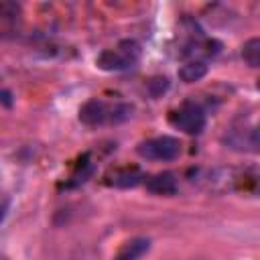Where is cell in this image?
Segmentation results:
<instances>
[{"label": "cell", "mask_w": 260, "mask_h": 260, "mask_svg": "<svg viewBox=\"0 0 260 260\" xmlns=\"http://www.w3.org/2000/svg\"><path fill=\"white\" fill-rule=\"evenodd\" d=\"M132 108L126 104H108L104 100H87L79 108V120L85 126H102V124H118L130 118Z\"/></svg>", "instance_id": "1"}, {"label": "cell", "mask_w": 260, "mask_h": 260, "mask_svg": "<svg viewBox=\"0 0 260 260\" xmlns=\"http://www.w3.org/2000/svg\"><path fill=\"white\" fill-rule=\"evenodd\" d=\"M140 59V45L136 41H120L116 47L106 49L98 57V67L104 71L132 69Z\"/></svg>", "instance_id": "2"}, {"label": "cell", "mask_w": 260, "mask_h": 260, "mask_svg": "<svg viewBox=\"0 0 260 260\" xmlns=\"http://www.w3.org/2000/svg\"><path fill=\"white\" fill-rule=\"evenodd\" d=\"M136 152L146 160H175L181 154V142L173 136H156L140 142Z\"/></svg>", "instance_id": "3"}, {"label": "cell", "mask_w": 260, "mask_h": 260, "mask_svg": "<svg viewBox=\"0 0 260 260\" xmlns=\"http://www.w3.org/2000/svg\"><path fill=\"white\" fill-rule=\"evenodd\" d=\"M169 122L185 134H199L205 128V114L197 104L187 102L171 114Z\"/></svg>", "instance_id": "4"}, {"label": "cell", "mask_w": 260, "mask_h": 260, "mask_svg": "<svg viewBox=\"0 0 260 260\" xmlns=\"http://www.w3.org/2000/svg\"><path fill=\"white\" fill-rule=\"evenodd\" d=\"M144 185H146V191H150L154 195H173V193H177V179L169 171L148 177Z\"/></svg>", "instance_id": "5"}, {"label": "cell", "mask_w": 260, "mask_h": 260, "mask_svg": "<svg viewBox=\"0 0 260 260\" xmlns=\"http://www.w3.org/2000/svg\"><path fill=\"white\" fill-rule=\"evenodd\" d=\"M142 171L138 167H124V169H116L108 175V183L114 185V187H136L140 181H142Z\"/></svg>", "instance_id": "6"}, {"label": "cell", "mask_w": 260, "mask_h": 260, "mask_svg": "<svg viewBox=\"0 0 260 260\" xmlns=\"http://www.w3.org/2000/svg\"><path fill=\"white\" fill-rule=\"evenodd\" d=\"M148 248H150L148 238H134V240L126 242L118 250V254H116L114 260H140L148 252Z\"/></svg>", "instance_id": "7"}, {"label": "cell", "mask_w": 260, "mask_h": 260, "mask_svg": "<svg viewBox=\"0 0 260 260\" xmlns=\"http://www.w3.org/2000/svg\"><path fill=\"white\" fill-rule=\"evenodd\" d=\"M205 73H207V65H205V61H201V59H193V61L181 65V69H179V77H181L185 83L199 81Z\"/></svg>", "instance_id": "8"}, {"label": "cell", "mask_w": 260, "mask_h": 260, "mask_svg": "<svg viewBox=\"0 0 260 260\" xmlns=\"http://www.w3.org/2000/svg\"><path fill=\"white\" fill-rule=\"evenodd\" d=\"M242 59L250 67H260V37H254L242 45Z\"/></svg>", "instance_id": "9"}, {"label": "cell", "mask_w": 260, "mask_h": 260, "mask_svg": "<svg viewBox=\"0 0 260 260\" xmlns=\"http://www.w3.org/2000/svg\"><path fill=\"white\" fill-rule=\"evenodd\" d=\"M91 173H93V162H89V160H87V156H83V158L79 160V165H77L75 173L71 175V183H69V187L79 185V183H85V181H87V177H89Z\"/></svg>", "instance_id": "10"}, {"label": "cell", "mask_w": 260, "mask_h": 260, "mask_svg": "<svg viewBox=\"0 0 260 260\" xmlns=\"http://www.w3.org/2000/svg\"><path fill=\"white\" fill-rule=\"evenodd\" d=\"M250 142H252V146H256V150H260V126H258L254 132H252Z\"/></svg>", "instance_id": "11"}, {"label": "cell", "mask_w": 260, "mask_h": 260, "mask_svg": "<svg viewBox=\"0 0 260 260\" xmlns=\"http://www.w3.org/2000/svg\"><path fill=\"white\" fill-rule=\"evenodd\" d=\"M2 102H4V106H10V93H8V89L2 91Z\"/></svg>", "instance_id": "12"}, {"label": "cell", "mask_w": 260, "mask_h": 260, "mask_svg": "<svg viewBox=\"0 0 260 260\" xmlns=\"http://www.w3.org/2000/svg\"><path fill=\"white\" fill-rule=\"evenodd\" d=\"M256 87H258V89H260V79H258V83H256Z\"/></svg>", "instance_id": "13"}]
</instances>
